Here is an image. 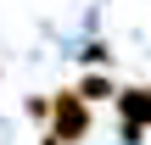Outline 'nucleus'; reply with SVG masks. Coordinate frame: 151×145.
Masks as SVG:
<instances>
[{
	"label": "nucleus",
	"instance_id": "2",
	"mask_svg": "<svg viewBox=\"0 0 151 145\" xmlns=\"http://www.w3.org/2000/svg\"><path fill=\"white\" fill-rule=\"evenodd\" d=\"M112 106H118V123H129V129L151 134V84H118Z\"/></svg>",
	"mask_w": 151,
	"mask_h": 145
},
{
	"label": "nucleus",
	"instance_id": "6",
	"mask_svg": "<svg viewBox=\"0 0 151 145\" xmlns=\"http://www.w3.org/2000/svg\"><path fill=\"white\" fill-rule=\"evenodd\" d=\"M39 145H56V140H50V134H45V140H39Z\"/></svg>",
	"mask_w": 151,
	"mask_h": 145
},
{
	"label": "nucleus",
	"instance_id": "1",
	"mask_svg": "<svg viewBox=\"0 0 151 145\" xmlns=\"http://www.w3.org/2000/svg\"><path fill=\"white\" fill-rule=\"evenodd\" d=\"M45 134L56 145H90L95 140V106H90L78 89H56V95H50V123H45Z\"/></svg>",
	"mask_w": 151,
	"mask_h": 145
},
{
	"label": "nucleus",
	"instance_id": "3",
	"mask_svg": "<svg viewBox=\"0 0 151 145\" xmlns=\"http://www.w3.org/2000/svg\"><path fill=\"white\" fill-rule=\"evenodd\" d=\"M73 89H78V95H84L90 106H101V101H112V95H118V84H112V73H101V67H84V78H78Z\"/></svg>",
	"mask_w": 151,
	"mask_h": 145
},
{
	"label": "nucleus",
	"instance_id": "5",
	"mask_svg": "<svg viewBox=\"0 0 151 145\" xmlns=\"http://www.w3.org/2000/svg\"><path fill=\"white\" fill-rule=\"evenodd\" d=\"M28 117L34 123H50V95H28Z\"/></svg>",
	"mask_w": 151,
	"mask_h": 145
},
{
	"label": "nucleus",
	"instance_id": "4",
	"mask_svg": "<svg viewBox=\"0 0 151 145\" xmlns=\"http://www.w3.org/2000/svg\"><path fill=\"white\" fill-rule=\"evenodd\" d=\"M78 56H84V67H101V73H106V61H112V50H106V45H84Z\"/></svg>",
	"mask_w": 151,
	"mask_h": 145
}]
</instances>
